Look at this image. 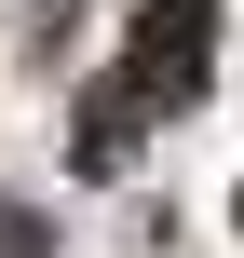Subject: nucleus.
I'll list each match as a JSON object with an SVG mask.
<instances>
[{
  "label": "nucleus",
  "instance_id": "obj_1",
  "mask_svg": "<svg viewBox=\"0 0 244 258\" xmlns=\"http://www.w3.org/2000/svg\"><path fill=\"white\" fill-rule=\"evenodd\" d=\"M109 68H122V82L163 109V122H177V109L204 95V68H217V0H136V14H122V54H109Z\"/></svg>",
  "mask_w": 244,
  "mask_h": 258
},
{
  "label": "nucleus",
  "instance_id": "obj_2",
  "mask_svg": "<svg viewBox=\"0 0 244 258\" xmlns=\"http://www.w3.org/2000/svg\"><path fill=\"white\" fill-rule=\"evenodd\" d=\"M149 136H163V109H149L122 68H95V82H82V109H68V163H82V177H122Z\"/></svg>",
  "mask_w": 244,
  "mask_h": 258
},
{
  "label": "nucleus",
  "instance_id": "obj_3",
  "mask_svg": "<svg viewBox=\"0 0 244 258\" xmlns=\"http://www.w3.org/2000/svg\"><path fill=\"white\" fill-rule=\"evenodd\" d=\"M231 231H244V204H231Z\"/></svg>",
  "mask_w": 244,
  "mask_h": 258
}]
</instances>
